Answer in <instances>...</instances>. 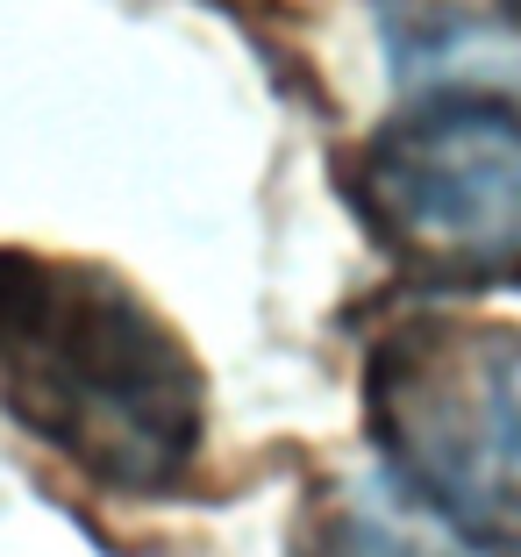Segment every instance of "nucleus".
<instances>
[{
	"label": "nucleus",
	"mask_w": 521,
	"mask_h": 557,
	"mask_svg": "<svg viewBox=\"0 0 521 557\" xmlns=\"http://www.w3.org/2000/svg\"><path fill=\"white\" fill-rule=\"evenodd\" d=\"M358 214L386 258L436 286H521V115L422 100L358 158Z\"/></svg>",
	"instance_id": "7ed1b4c3"
},
{
	"label": "nucleus",
	"mask_w": 521,
	"mask_h": 557,
	"mask_svg": "<svg viewBox=\"0 0 521 557\" xmlns=\"http://www.w3.org/2000/svg\"><path fill=\"white\" fill-rule=\"evenodd\" d=\"M379 36L429 100H493L521 86V0H379Z\"/></svg>",
	"instance_id": "20e7f679"
},
{
	"label": "nucleus",
	"mask_w": 521,
	"mask_h": 557,
	"mask_svg": "<svg viewBox=\"0 0 521 557\" xmlns=\"http://www.w3.org/2000/svg\"><path fill=\"white\" fill-rule=\"evenodd\" d=\"M0 414L108 493H172L200 458L208 394L114 272L0 250Z\"/></svg>",
	"instance_id": "f257e3e1"
},
{
	"label": "nucleus",
	"mask_w": 521,
	"mask_h": 557,
	"mask_svg": "<svg viewBox=\"0 0 521 557\" xmlns=\"http://www.w3.org/2000/svg\"><path fill=\"white\" fill-rule=\"evenodd\" d=\"M364 422L429 522L479 557H521V329L400 322L364 364Z\"/></svg>",
	"instance_id": "f03ea898"
}]
</instances>
